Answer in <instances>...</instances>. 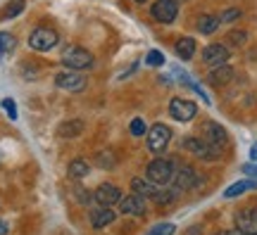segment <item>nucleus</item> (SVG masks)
Returning <instances> with one entry per match:
<instances>
[{"instance_id": "1", "label": "nucleus", "mask_w": 257, "mask_h": 235, "mask_svg": "<svg viewBox=\"0 0 257 235\" xmlns=\"http://www.w3.org/2000/svg\"><path fill=\"white\" fill-rule=\"evenodd\" d=\"M146 178L150 183H155V185L172 183V178H174V162L172 159H162V157L153 159L146 169Z\"/></svg>"}, {"instance_id": "2", "label": "nucleus", "mask_w": 257, "mask_h": 235, "mask_svg": "<svg viewBox=\"0 0 257 235\" xmlns=\"http://www.w3.org/2000/svg\"><path fill=\"white\" fill-rule=\"evenodd\" d=\"M60 43V36H57V31L48 27H38L31 31V36H29V48H34L38 53H46V50H53V48Z\"/></svg>"}, {"instance_id": "3", "label": "nucleus", "mask_w": 257, "mask_h": 235, "mask_svg": "<svg viewBox=\"0 0 257 235\" xmlns=\"http://www.w3.org/2000/svg\"><path fill=\"white\" fill-rule=\"evenodd\" d=\"M172 140V128L165 124H153L148 128V150L153 154H162Z\"/></svg>"}, {"instance_id": "4", "label": "nucleus", "mask_w": 257, "mask_h": 235, "mask_svg": "<svg viewBox=\"0 0 257 235\" xmlns=\"http://www.w3.org/2000/svg\"><path fill=\"white\" fill-rule=\"evenodd\" d=\"M62 64L67 69H74V72H83L93 64V55L86 50V48H69L64 50L62 55Z\"/></svg>"}, {"instance_id": "5", "label": "nucleus", "mask_w": 257, "mask_h": 235, "mask_svg": "<svg viewBox=\"0 0 257 235\" xmlns=\"http://www.w3.org/2000/svg\"><path fill=\"white\" fill-rule=\"evenodd\" d=\"M86 76L79 72H74V69H64V72H60L55 76V86L57 88H62V91L67 93H81L86 91Z\"/></svg>"}, {"instance_id": "6", "label": "nucleus", "mask_w": 257, "mask_h": 235, "mask_svg": "<svg viewBox=\"0 0 257 235\" xmlns=\"http://www.w3.org/2000/svg\"><path fill=\"white\" fill-rule=\"evenodd\" d=\"M150 15L160 24H172L179 17V3L176 0H155L150 8Z\"/></svg>"}, {"instance_id": "7", "label": "nucleus", "mask_w": 257, "mask_h": 235, "mask_svg": "<svg viewBox=\"0 0 257 235\" xmlns=\"http://www.w3.org/2000/svg\"><path fill=\"white\" fill-rule=\"evenodd\" d=\"M169 114H172V119H176V121H193L195 119V114H198V105L193 102V100H184V98H174L172 102H169Z\"/></svg>"}, {"instance_id": "8", "label": "nucleus", "mask_w": 257, "mask_h": 235, "mask_svg": "<svg viewBox=\"0 0 257 235\" xmlns=\"http://www.w3.org/2000/svg\"><path fill=\"white\" fill-rule=\"evenodd\" d=\"M119 211L121 214H126V216H143L148 211V202L143 195H138V192H131L126 197L119 199Z\"/></svg>"}, {"instance_id": "9", "label": "nucleus", "mask_w": 257, "mask_h": 235, "mask_svg": "<svg viewBox=\"0 0 257 235\" xmlns=\"http://www.w3.org/2000/svg\"><path fill=\"white\" fill-rule=\"evenodd\" d=\"M93 199H95L100 207H114V204H119L121 190L117 188V185H112V183H102V185H98V188H95Z\"/></svg>"}, {"instance_id": "10", "label": "nucleus", "mask_w": 257, "mask_h": 235, "mask_svg": "<svg viewBox=\"0 0 257 235\" xmlns=\"http://www.w3.org/2000/svg\"><path fill=\"white\" fill-rule=\"evenodd\" d=\"M205 143L210 145L212 150H217V152H221L224 150V145L229 143V133L224 131V126H219V124H207L205 126Z\"/></svg>"}, {"instance_id": "11", "label": "nucleus", "mask_w": 257, "mask_h": 235, "mask_svg": "<svg viewBox=\"0 0 257 235\" xmlns=\"http://www.w3.org/2000/svg\"><path fill=\"white\" fill-rule=\"evenodd\" d=\"M231 57L229 48L221 46V43H212L202 50V62L210 64V67H221V64H226V60Z\"/></svg>"}, {"instance_id": "12", "label": "nucleus", "mask_w": 257, "mask_h": 235, "mask_svg": "<svg viewBox=\"0 0 257 235\" xmlns=\"http://www.w3.org/2000/svg\"><path fill=\"white\" fill-rule=\"evenodd\" d=\"M184 150H188L191 154H195V157H200V159H217L221 152H217V150H212L210 145L205 143V140H200V138H186L184 140Z\"/></svg>"}, {"instance_id": "13", "label": "nucleus", "mask_w": 257, "mask_h": 235, "mask_svg": "<svg viewBox=\"0 0 257 235\" xmlns=\"http://www.w3.org/2000/svg\"><path fill=\"white\" fill-rule=\"evenodd\" d=\"M236 228L240 235H257V209H245L236 214Z\"/></svg>"}, {"instance_id": "14", "label": "nucleus", "mask_w": 257, "mask_h": 235, "mask_svg": "<svg viewBox=\"0 0 257 235\" xmlns=\"http://www.w3.org/2000/svg\"><path fill=\"white\" fill-rule=\"evenodd\" d=\"M174 188L176 190H191L198 185V176H195V169L193 166H181L179 171H174Z\"/></svg>"}, {"instance_id": "15", "label": "nucleus", "mask_w": 257, "mask_h": 235, "mask_svg": "<svg viewBox=\"0 0 257 235\" xmlns=\"http://www.w3.org/2000/svg\"><path fill=\"white\" fill-rule=\"evenodd\" d=\"M114 218H117V214L112 211V207H95L91 211V226L100 230V228L114 223Z\"/></svg>"}, {"instance_id": "16", "label": "nucleus", "mask_w": 257, "mask_h": 235, "mask_svg": "<svg viewBox=\"0 0 257 235\" xmlns=\"http://www.w3.org/2000/svg\"><path fill=\"white\" fill-rule=\"evenodd\" d=\"M233 79V69H231L229 64H221V67H214L210 74H207V83L210 86H217V88H221V86H226V83Z\"/></svg>"}, {"instance_id": "17", "label": "nucleus", "mask_w": 257, "mask_h": 235, "mask_svg": "<svg viewBox=\"0 0 257 235\" xmlns=\"http://www.w3.org/2000/svg\"><path fill=\"white\" fill-rule=\"evenodd\" d=\"M83 128H86V124H83L81 119H72V121H64V124H60L57 133H60L62 138H79L83 133Z\"/></svg>"}, {"instance_id": "18", "label": "nucleus", "mask_w": 257, "mask_h": 235, "mask_svg": "<svg viewBox=\"0 0 257 235\" xmlns=\"http://www.w3.org/2000/svg\"><path fill=\"white\" fill-rule=\"evenodd\" d=\"M257 188V181L255 178H245V181H236L231 188L224 190V197L231 199V197H238V195H243V192H248V190H255Z\"/></svg>"}, {"instance_id": "19", "label": "nucleus", "mask_w": 257, "mask_h": 235, "mask_svg": "<svg viewBox=\"0 0 257 235\" xmlns=\"http://www.w3.org/2000/svg\"><path fill=\"white\" fill-rule=\"evenodd\" d=\"M174 50H176V55H179L181 60H191L193 55H195V41H193L191 36L179 38V41L174 43Z\"/></svg>"}, {"instance_id": "20", "label": "nucleus", "mask_w": 257, "mask_h": 235, "mask_svg": "<svg viewBox=\"0 0 257 235\" xmlns=\"http://www.w3.org/2000/svg\"><path fill=\"white\" fill-rule=\"evenodd\" d=\"M88 173H91V164L86 162V159H72V162H69V178L81 181Z\"/></svg>"}, {"instance_id": "21", "label": "nucleus", "mask_w": 257, "mask_h": 235, "mask_svg": "<svg viewBox=\"0 0 257 235\" xmlns=\"http://www.w3.org/2000/svg\"><path fill=\"white\" fill-rule=\"evenodd\" d=\"M219 17H214V15H202L200 19H198V31L200 34H205V36H210V34H214L217 29H219Z\"/></svg>"}, {"instance_id": "22", "label": "nucleus", "mask_w": 257, "mask_h": 235, "mask_svg": "<svg viewBox=\"0 0 257 235\" xmlns=\"http://www.w3.org/2000/svg\"><path fill=\"white\" fill-rule=\"evenodd\" d=\"M131 188H134V192L143 195V197H153L157 190L155 183H150L148 178H134V181H131Z\"/></svg>"}, {"instance_id": "23", "label": "nucleus", "mask_w": 257, "mask_h": 235, "mask_svg": "<svg viewBox=\"0 0 257 235\" xmlns=\"http://www.w3.org/2000/svg\"><path fill=\"white\" fill-rule=\"evenodd\" d=\"M153 202L155 204H169V202H174L176 199V190L172 188V190H167V188H157L155 190V195H153Z\"/></svg>"}, {"instance_id": "24", "label": "nucleus", "mask_w": 257, "mask_h": 235, "mask_svg": "<svg viewBox=\"0 0 257 235\" xmlns=\"http://www.w3.org/2000/svg\"><path fill=\"white\" fill-rule=\"evenodd\" d=\"M240 17H243V10H240V8H229V10H224V12H221L219 22L231 24V22H236V19H240Z\"/></svg>"}, {"instance_id": "25", "label": "nucleus", "mask_w": 257, "mask_h": 235, "mask_svg": "<svg viewBox=\"0 0 257 235\" xmlns=\"http://www.w3.org/2000/svg\"><path fill=\"white\" fill-rule=\"evenodd\" d=\"M174 233H176L174 223H157V226H153V230L146 235H174Z\"/></svg>"}, {"instance_id": "26", "label": "nucleus", "mask_w": 257, "mask_h": 235, "mask_svg": "<svg viewBox=\"0 0 257 235\" xmlns=\"http://www.w3.org/2000/svg\"><path fill=\"white\" fill-rule=\"evenodd\" d=\"M15 46H17L15 36H10V34H5V31H0V53H10Z\"/></svg>"}, {"instance_id": "27", "label": "nucleus", "mask_w": 257, "mask_h": 235, "mask_svg": "<svg viewBox=\"0 0 257 235\" xmlns=\"http://www.w3.org/2000/svg\"><path fill=\"white\" fill-rule=\"evenodd\" d=\"M128 131H131V136H146L148 133V126H146V121L143 119H134L131 121V126H128Z\"/></svg>"}, {"instance_id": "28", "label": "nucleus", "mask_w": 257, "mask_h": 235, "mask_svg": "<svg viewBox=\"0 0 257 235\" xmlns=\"http://www.w3.org/2000/svg\"><path fill=\"white\" fill-rule=\"evenodd\" d=\"M146 62H148V67H162V64H165V55L160 53V50H150L146 57Z\"/></svg>"}, {"instance_id": "29", "label": "nucleus", "mask_w": 257, "mask_h": 235, "mask_svg": "<svg viewBox=\"0 0 257 235\" xmlns=\"http://www.w3.org/2000/svg\"><path fill=\"white\" fill-rule=\"evenodd\" d=\"M229 41L233 43V46H245L248 34H245V31H231V34H229Z\"/></svg>"}, {"instance_id": "30", "label": "nucleus", "mask_w": 257, "mask_h": 235, "mask_svg": "<svg viewBox=\"0 0 257 235\" xmlns=\"http://www.w3.org/2000/svg\"><path fill=\"white\" fill-rule=\"evenodd\" d=\"M3 107L8 109L10 119H17V105H15V102H12V100H10V98H5V100H3Z\"/></svg>"}, {"instance_id": "31", "label": "nucleus", "mask_w": 257, "mask_h": 235, "mask_svg": "<svg viewBox=\"0 0 257 235\" xmlns=\"http://www.w3.org/2000/svg\"><path fill=\"white\" fill-rule=\"evenodd\" d=\"M22 8H24V0H15L12 5L8 8V17H15V15H19L22 12Z\"/></svg>"}, {"instance_id": "32", "label": "nucleus", "mask_w": 257, "mask_h": 235, "mask_svg": "<svg viewBox=\"0 0 257 235\" xmlns=\"http://www.w3.org/2000/svg\"><path fill=\"white\" fill-rule=\"evenodd\" d=\"M243 171L248 173V176H252V178H257V164H245Z\"/></svg>"}, {"instance_id": "33", "label": "nucleus", "mask_w": 257, "mask_h": 235, "mask_svg": "<svg viewBox=\"0 0 257 235\" xmlns=\"http://www.w3.org/2000/svg\"><path fill=\"white\" fill-rule=\"evenodd\" d=\"M8 223H5V221H0V235H8Z\"/></svg>"}, {"instance_id": "34", "label": "nucleus", "mask_w": 257, "mask_h": 235, "mask_svg": "<svg viewBox=\"0 0 257 235\" xmlns=\"http://www.w3.org/2000/svg\"><path fill=\"white\" fill-rule=\"evenodd\" d=\"M250 157L257 162V145H252V150H250Z\"/></svg>"}, {"instance_id": "35", "label": "nucleus", "mask_w": 257, "mask_h": 235, "mask_svg": "<svg viewBox=\"0 0 257 235\" xmlns=\"http://www.w3.org/2000/svg\"><path fill=\"white\" fill-rule=\"evenodd\" d=\"M214 235H229V233H226V230H219V233H214Z\"/></svg>"}, {"instance_id": "36", "label": "nucleus", "mask_w": 257, "mask_h": 235, "mask_svg": "<svg viewBox=\"0 0 257 235\" xmlns=\"http://www.w3.org/2000/svg\"><path fill=\"white\" fill-rule=\"evenodd\" d=\"M134 3H138V5H143V3H146V0H134Z\"/></svg>"}]
</instances>
